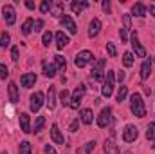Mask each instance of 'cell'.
<instances>
[{
    "instance_id": "f35d334b",
    "label": "cell",
    "mask_w": 155,
    "mask_h": 154,
    "mask_svg": "<svg viewBox=\"0 0 155 154\" xmlns=\"http://www.w3.org/2000/svg\"><path fill=\"white\" fill-rule=\"evenodd\" d=\"M41 27H43V20H41V18H38V20H35L33 31H35V33H40V31H41Z\"/></svg>"
},
{
    "instance_id": "e0dca14e",
    "label": "cell",
    "mask_w": 155,
    "mask_h": 154,
    "mask_svg": "<svg viewBox=\"0 0 155 154\" xmlns=\"http://www.w3.org/2000/svg\"><path fill=\"white\" fill-rule=\"evenodd\" d=\"M88 5H90V4H88L87 0H78V2H72V4H71V9H72L74 15H79V13H81L85 7H88Z\"/></svg>"
},
{
    "instance_id": "30bf717a",
    "label": "cell",
    "mask_w": 155,
    "mask_h": 154,
    "mask_svg": "<svg viewBox=\"0 0 155 154\" xmlns=\"http://www.w3.org/2000/svg\"><path fill=\"white\" fill-rule=\"evenodd\" d=\"M43 100H45V96H43V93H40V91H36V93L31 96V103H29V107H31L33 113H38L40 107L43 105Z\"/></svg>"
},
{
    "instance_id": "4dcf8cb0",
    "label": "cell",
    "mask_w": 155,
    "mask_h": 154,
    "mask_svg": "<svg viewBox=\"0 0 155 154\" xmlns=\"http://www.w3.org/2000/svg\"><path fill=\"white\" fill-rule=\"evenodd\" d=\"M123 64H124V67H132L134 65V54L132 53H124L123 54Z\"/></svg>"
},
{
    "instance_id": "8992f818",
    "label": "cell",
    "mask_w": 155,
    "mask_h": 154,
    "mask_svg": "<svg viewBox=\"0 0 155 154\" xmlns=\"http://www.w3.org/2000/svg\"><path fill=\"white\" fill-rule=\"evenodd\" d=\"M92 53L90 51H79L76 54V58H74V64H76V67H85L87 64H90L92 62Z\"/></svg>"
},
{
    "instance_id": "836d02e7",
    "label": "cell",
    "mask_w": 155,
    "mask_h": 154,
    "mask_svg": "<svg viewBox=\"0 0 155 154\" xmlns=\"http://www.w3.org/2000/svg\"><path fill=\"white\" fill-rule=\"evenodd\" d=\"M51 7H52V2H49V0H43L41 4H40V11L45 15V13H49L51 11Z\"/></svg>"
},
{
    "instance_id": "1f68e13d",
    "label": "cell",
    "mask_w": 155,
    "mask_h": 154,
    "mask_svg": "<svg viewBox=\"0 0 155 154\" xmlns=\"http://www.w3.org/2000/svg\"><path fill=\"white\" fill-rule=\"evenodd\" d=\"M9 42H11V37H9V33H2L0 35V47H7L9 45Z\"/></svg>"
},
{
    "instance_id": "484cf974",
    "label": "cell",
    "mask_w": 155,
    "mask_h": 154,
    "mask_svg": "<svg viewBox=\"0 0 155 154\" xmlns=\"http://www.w3.org/2000/svg\"><path fill=\"white\" fill-rule=\"evenodd\" d=\"M94 147H96V142H94V140H92V142H87L83 147H79V149H78L76 154H90L92 151H94Z\"/></svg>"
},
{
    "instance_id": "ac0fdd59",
    "label": "cell",
    "mask_w": 155,
    "mask_h": 154,
    "mask_svg": "<svg viewBox=\"0 0 155 154\" xmlns=\"http://www.w3.org/2000/svg\"><path fill=\"white\" fill-rule=\"evenodd\" d=\"M150 75H152V62L150 60H144L143 65H141V78L143 80H148Z\"/></svg>"
},
{
    "instance_id": "8fae6325",
    "label": "cell",
    "mask_w": 155,
    "mask_h": 154,
    "mask_svg": "<svg viewBox=\"0 0 155 154\" xmlns=\"http://www.w3.org/2000/svg\"><path fill=\"white\" fill-rule=\"evenodd\" d=\"M132 47H134V51H135V54L139 56V58H144L146 56V49L141 45V42H139V38H137V33H134L132 35Z\"/></svg>"
},
{
    "instance_id": "8d00e7d4",
    "label": "cell",
    "mask_w": 155,
    "mask_h": 154,
    "mask_svg": "<svg viewBox=\"0 0 155 154\" xmlns=\"http://www.w3.org/2000/svg\"><path fill=\"white\" fill-rule=\"evenodd\" d=\"M51 42H52V33H51V31L43 33V37H41V44H43V45H49Z\"/></svg>"
},
{
    "instance_id": "ab89813d",
    "label": "cell",
    "mask_w": 155,
    "mask_h": 154,
    "mask_svg": "<svg viewBox=\"0 0 155 154\" xmlns=\"http://www.w3.org/2000/svg\"><path fill=\"white\" fill-rule=\"evenodd\" d=\"M123 22H124V29H132V18H130L128 13L123 16Z\"/></svg>"
},
{
    "instance_id": "d6986e66",
    "label": "cell",
    "mask_w": 155,
    "mask_h": 154,
    "mask_svg": "<svg viewBox=\"0 0 155 154\" xmlns=\"http://www.w3.org/2000/svg\"><path fill=\"white\" fill-rule=\"evenodd\" d=\"M132 13H134L135 16L143 18V16H146V5H144V4H141V2H137V4H134V5H132Z\"/></svg>"
},
{
    "instance_id": "d590c367",
    "label": "cell",
    "mask_w": 155,
    "mask_h": 154,
    "mask_svg": "<svg viewBox=\"0 0 155 154\" xmlns=\"http://www.w3.org/2000/svg\"><path fill=\"white\" fill-rule=\"evenodd\" d=\"M20 154H31V143L29 142H22L20 143Z\"/></svg>"
},
{
    "instance_id": "52a82bcc",
    "label": "cell",
    "mask_w": 155,
    "mask_h": 154,
    "mask_svg": "<svg viewBox=\"0 0 155 154\" xmlns=\"http://www.w3.org/2000/svg\"><path fill=\"white\" fill-rule=\"evenodd\" d=\"M137 136H139V131H137L135 125H126V127H124V131H123V140H124L126 143L135 142Z\"/></svg>"
},
{
    "instance_id": "f6af8a7d",
    "label": "cell",
    "mask_w": 155,
    "mask_h": 154,
    "mask_svg": "<svg viewBox=\"0 0 155 154\" xmlns=\"http://www.w3.org/2000/svg\"><path fill=\"white\" fill-rule=\"evenodd\" d=\"M43 151H45V154H56V151H54V147H52V145H45V147H43Z\"/></svg>"
},
{
    "instance_id": "9c48e42d",
    "label": "cell",
    "mask_w": 155,
    "mask_h": 154,
    "mask_svg": "<svg viewBox=\"0 0 155 154\" xmlns=\"http://www.w3.org/2000/svg\"><path fill=\"white\" fill-rule=\"evenodd\" d=\"M61 27H63V29H67L71 35H76V33H78L76 22H74V18H72V16H69V15H63V16H61Z\"/></svg>"
},
{
    "instance_id": "277c9868",
    "label": "cell",
    "mask_w": 155,
    "mask_h": 154,
    "mask_svg": "<svg viewBox=\"0 0 155 154\" xmlns=\"http://www.w3.org/2000/svg\"><path fill=\"white\" fill-rule=\"evenodd\" d=\"M110 123H112V109H110V107H105V109L101 111V114L97 116V125H99L101 129H107Z\"/></svg>"
},
{
    "instance_id": "6da1fadb",
    "label": "cell",
    "mask_w": 155,
    "mask_h": 154,
    "mask_svg": "<svg viewBox=\"0 0 155 154\" xmlns=\"http://www.w3.org/2000/svg\"><path fill=\"white\" fill-rule=\"evenodd\" d=\"M130 111L137 118H144L146 116V107H144V102H143V96L139 93H134L130 96Z\"/></svg>"
},
{
    "instance_id": "ffe728a7",
    "label": "cell",
    "mask_w": 155,
    "mask_h": 154,
    "mask_svg": "<svg viewBox=\"0 0 155 154\" xmlns=\"http://www.w3.org/2000/svg\"><path fill=\"white\" fill-rule=\"evenodd\" d=\"M56 45H58V49H63L65 45H69V37L63 31H58L56 33Z\"/></svg>"
},
{
    "instance_id": "f546056e",
    "label": "cell",
    "mask_w": 155,
    "mask_h": 154,
    "mask_svg": "<svg viewBox=\"0 0 155 154\" xmlns=\"http://www.w3.org/2000/svg\"><path fill=\"white\" fill-rule=\"evenodd\" d=\"M146 138L148 140H155V121H150L146 127Z\"/></svg>"
},
{
    "instance_id": "83f0119b",
    "label": "cell",
    "mask_w": 155,
    "mask_h": 154,
    "mask_svg": "<svg viewBox=\"0 0 155 154\" xmlns=\"http://www.w3.org/2000/svg\"><path fill=\"white\" fill-rule=\"evenodd\" d=\"M33 26H35L33 18H27V20L24 22V26H22V33H24V37H29V35L33 33Z\"/></svg>"
},
{
    "instance_id": "7402d4cb",
    "label": "cell",
    "mask_w": 155,
    "mask_h": 154,
    "mask_svg": "<svg viewBox=\"0 0 155 154\" xmlns=\"http://www.w3.org/2000/svg\"><path fill=\"white\" fill-rule=\"evenodd\" d=\"M9 100L11 103H18V87L15 82H9Z\"/></svg>"
},
{
    "instance_id": "3957f363",
    "label": "cell",
    "mask_w": 155,
    "mask_h": 154,
    "mask_svg": "<svg viewBox=\"0 0 155 154\" xmlns=\"http://www.w3.org/2000/svg\"><path fill=\"white\" fill-rule=\"evenodd\" d=\"M85 91H87V87L81 83V85H78V89L72 93V98H71V103H69V107H72V109H78L79 105H81V100H83V96H85Z\"/></svg>"
},
{
    "instance_id": "816d5d0a",
    "label": "cell",
    "mask_w": 155,
    "mask_h": 154,
    "mask_svg": "<svg viewBox=\"0 0 155 154\" xmlns=\"http://www.w3.org/2000/svg\"><path fill=\"white\" fill-rule=\"evenodd\" d=\"M2 154H7V152H2Z\"/></svg>"
},
{
    "instance_id": "7c38bea8",
    "label": "cell",
    "mask_w": 155,
    "mask_h": 154,
    "mask_svg": "<svg viewBox=\"0 0 155 154\" xmlns=\"http://www.w3.org/2000/svg\"><path fill=\"white\" fill-rule=\"evenodd\" d=\"M101 31V20L99 18H92V22L88 24V37L90 38H96Z\"/></svg>"
},
{
    "instance_id": "681fc988",
    "label": "cell",
    "mask_w": 155,
    "mask_h": 154,
    "mask_svg": "<svg viewBox=\"0 0 155 154\" xmlns=\"http://www.w3.org/2000/svg\"><path fill=\"white\" fill-rule=\"evenodd\" d=\"M117 78H119V82H123V80H124V73H119V75H117Z\"/></svg>"
},
{
    "instance_id": "5bb4252c",
    "label": "cell",
    "mask_w": 155,
    "mask_h": 154,
    "mask_svg": "<svg viewBox=\"0 0 155 154\" xmlns=\"http://www.w3.org/2000/svg\"><path fill=\"white\" fill-rule=\"evenodd\" d=\"M51 138H52V142L58 143V145H63V143H65V138H63V134H61V131L58 129L56 123L51 127Z\"/></svg>"
},
{
    "instance_id": "f907efd6",
    "label": "cell",
    "mask_w": 155,
    "mask_h": 154,
    "mask_svg": "<svg viewBox=\"0 0 155 154\" xmlns=\"http://www.w3.org/2000/svg\"><path fill=\"white\" fill-rule=\"evenodd\" d=\"M124 154H132V152H124Z\"/></svg>"
},
{
    "instance_id": "7dc6e473",
    "label": "cell",
    "mask_w": 155,
    "mask_h": 154,
    "mask_svg": "<svg viewBox=\"0 0 155 154\" xmlns=\"http://www.w3.org/2000/svg\"><path fill=\"white\" fill-rule=\"evenodd\" d=\"M25 7H27V9H35V2L27 0V2H25Z\"/></svg>"
},
{
    "instance_id": "603a6c76",
    "label": "cell",
    "mask_w": 155,
    "mask_h": 154,
    "mask_svg": "<svg viewBox=\"0 0 155 154\" xmlns=\"http://www.w3.org/2000/svg\"><path fill=\"white\" fill-rule=\"evenodd\" d=\"M105 154H119V149H117L114 138H110V140L105 142Z\"/></svg>"
},
{
    "instance_id": "c3c4849f",
    "label": "cell",
    "mask_w": 155,
    "mask_h": 154,
    "mask_svg": "<svg viewBox=\"0 0 155 154\" xmlns=\"http://www.w3.org/2000/svg\"><path fill=\"white\" fill-rule=\"evenodd\" d=\"M148 11H150V15H152V16H155V5H150V7H148Z\"/></svg>"
},
{
    "instance_id": "9a60e30c",
    "label": "cell",
    "mask_w": 155,
    "mask_h": 154,
    "mask_svg": "<svg viewBox=\"0 0 155 154\" xmlns=\"http://www.w3.org/2000/svg\"><path fill=\"white\" fill-rule=\"evenodd\" d=\"M20 129H22V132H33L31 131V120H29V114L27 113H22L20 114Z\"/></svg>"
},
{
    "instance_id": "bcb514c9",
    "label": "cell",
    "mask_w": 155,
    "mask_h": 154,
    "mask_svg": "<svg viewBox=\"0 0 155 154\" xmlns=\"http://www.w3.org/2000/svg\"><path fill=\"white\" fill-rule=\"evenodd\" d=\"M119 37H121V40H123V42H126V40H128V35H126V29H119Z\"/></svg>"
},
{
    "instance_id": "b9f144b4",
    "label": "cell",
    "mask_w": 155,
    "mask_h": 154,
    "mask_svg": "<svg viewBox=\"0 0 155 154\" xmlns=\"http://www.w3.org/2000/svg\"><path fill=\"white\" fill-rule=\"evenodd\" d=\"M101 7H103V11H105L107 15H110V2H108V0H105V2L101 4Z\"/></svg>"
},
{
    "instance_id": "7a4b0ae2",
    "label": "cell",
    "mask_w": 155,
    "mask_h": 154,
    "mask_svg": "<svg viewBox=\"0 0 155 154\" xmlns=\"http://www.w3.org/2000/svg\"><path fill=\"white\" fill-rule=\"evenodd\" d=\"M114 80H116L114 71H108L107 76H105V80H103V89H101V94H103L105 98H110V96H112V93H114Z\"/></svg>"
},
{
    "instance_id": "44dd1931",
    "label": "cell",
    "mask_w": 155,
    "mask_h": 154,
    "mask_svg": "<svg viewBox=\"0 0 155 154\" xmlns=\"http://www.w3.org/2000/svg\"><path fill=\"white\" fill-rule=\"evenodd\" d=\"M41 67H43V75L47 78H52L56 76V65H52V64H47L45 60L41 62Z\"/></svg>"
},
{
    "instance_id": "cb8c5ba5",
    "label": "cell",
    "mask_w": 155,
    "mask_h": 154,
    "mask_svg": "<svg viewBox=\"0 0 155 154\" xmlns=\"http://www.w3.org/2000/svg\"><path fill=\"white\" fill-rule=\"evenodd\" d=\"M54 65H56V71H60V73H63L67 69V62H65V58L61 54H56L54 56Z\"/></svg>"
},
{
    "instance_id": "4fadbf2b",
    "label": "cell",
    "mask_w": 155,
    "mask_h": 154,
    "mask_svg": "<svg viewBox=\"0 0 155 154\" xmlns=\"http://www.w3.org/2000/svg\"><path fill=\"white\" fill-rule=\"evenodd\" d=\"M20 83H22V87H25V89L35 87V83H36V75H35V73H25L24 76L20 78Z\"/></svg>"
},
{
    "instance_id": "4316f807",
    "label": "cell",
    "mask_w": 155,
    "mask_h": 154,
    "mask_svg": "<svg viewBox=\"0 0 155 154\" xmlns=\"http://www.w3.org/2000/svg\"><path fill=\"white\" fill-rule=\"evenodd\" d=\"M63 4H52V7H51V15L52 16H56V18H61L63 16Z\"/></svg>"
},
{
    "instance_id": "74e56055",
    "label": "cell",
    "mask_w": 155,
    "mask_h": 154,
    "mask_svg": "<svg viewBox=\"0 0 155 154\" xmlns=\"http://www.w3.org/2000/svg\"><path fill=\"white\" fill-rule=\"evenodd\" d=\"M107 51H108V54H110V56H117V49H116V45H114L112 42H108V44H107Z\"/></svg>"
},
{
    "instance_id": "ee69618b",
    "label": "cell",
    "mask_w": 155,
    "mask_h": 154,
    "mask_svg": "<svg viewBox=\"0 0 155 154\" xmlns=\"http://www.w3.org/2000/svg\"><path fill=\"white\" fill-rule=\"evenodd\" d=\"M78 129H79V121H78V120H74V121L71 123V132H76Z\"/></svg>"
},
{
    "instance_id": "d4e9b609",
    "label": "cell",
    "mask_w": 155,
    "mask_h": 154,
    "mask_svg": "<svg viewBox=\"0 0 155 154\" xmlns=\"http://www.w3.org/2000/svg\"><path fill=\"white\" fill-rule=\"evenodd\" d=\"M92 120H94L92 109H83V111H81V121H83L85 125H90V123H92Z\"/></svg>"
},
{
    "instance_id": "5b68a950",
    "label": "cell",
    "mask_w": 155,
    "mask_h": 154,
    "mask_svg": "<svg viewBox=\"0 0 155 154\" xmlns=\"http://www.w3.org/2000/svg\"><path fill=\"white\" fill-rule=\"evenodd\" d=\"M2 15H4V20H5L7 26H13V24L16 22V11H15L13 5L5 4V5L2 7Z\"/></svg>"
},
{
    "instance_id": "d6a6232c",
    "label": "cell",
    "mask_w": 155,
    "mask_h": 154,
    "mask_svg": "<svg viewBox=\"0 0 155 154\" xmlns=\"http://www.w3.org/2000/svg\"><path fill=\"white\" fill-rule=\"evenodd\" d=\"M43 125H45V118L43 116H38L36 121H35V132H40L43 129Z\"/></svg>"
},
{
    "instance_id": "2e32d148",
    "label": "cell",
    "mask_w": 155,
    "mask_h": 154,
    "mask_svg": "<svg viewBox=\"0 0 155 154\" xmlns=\"http://www.w3.org/2000/svg\"><path fill=\"white\" fill-rule=\"evenodd\" d=\"M47 107H49V111H52L54 107H56V89L54 87H49V91H47Z\"/></svg>"
},
{
    "instance_id": "f1b7e54d",
    "label": "cell",
    "mask_w": 155,
    "mask_h": 154,
    "mask_svg": "<svg viewBox=\"0 0 155 154\" xmlns=\"http://www.w3.org/2000/svg\"><path fill=\"white\" fill-rule=\"evenodd\" d=\"M126 96H128V87L121 85V87H119V91H117V102H119V103H121V102H124V100H126Z\"/></svg>"
},
{
    "instance_id": "7bdbcfd3",
    "label": "cell",
    "mask_w": 155,
    "mask_h": 154,
    "mask_svg": "<svg viewBox=\"0 0 155 154\" xmlns=\"http://www.w3.org/2000/svg\"><path fill=\"white\" fill-rule=\"evenodd\" d=\"M11 58H13V62H18V47L11 49Z\"/></svg>"
},
{
    "instance_id": "e575fe53",
    "label": "cell",
    "mask_w": 155,
    "mask_h": 154,
    "mask_svg": "<svg viewBox=\"0 0 155 154\" xmlns=\"http://www.w3.org/2000/svg\"><path fill=\"white\" fill-rule=\"evenodd\" d=\"M60 100H61V103L63 105H69L71 103V94H69V91H61V94H60Z\"/></svg>"
},
{
    "instance_id": "ba28073f",
    "label": "cell",
    "mask_w": 155,
    "mask_h": 154,
    "mask_svg": "<svg viewBox=\"0 0 155 154\" xmlns=\"http://www.w3.org/2000/svg\"><path fill=\"white\" fill-rule=\"evenodd\" d=\"M92 78L97 80V82H103L105 80V60H97L94 64V69H92Z\"/></svg>"
},
{
    "instance_id": "60d3db41",
    "label": "cell",
    "mask_w": 155,
    "mask_h": 154,
    "mask_svg": "<svg viewBox=\"0 0 155 154\" xmlns=\"http://www.w3.org/2000/svg\"><path fill=\"white\" fill-rule=\"evenodd\" d=\"M7 75H9L7 67H5L4 64H0V78H2V80H5V78H7Z\"/></svg>"
}]
</instances>
